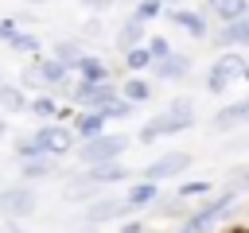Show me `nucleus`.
I'll use <instances>...</instances> for the list:
<instances>
[{
    "instance_id": "nucleus-1",
    "label": "nucleus",
    "mask_w": 249,
    "mask_h": 233,
    "mask_svg": "<svg viewBox=\"0 0 249 233\" xmlns=\"http://www.w3.org/2000/svg\"><path fill=\"white\" fill-rule=\"evenodd\" d=\"M121 151H128V136L124 132H105V136L82 140L74 155H78L82 167H101V163H121Z\"/></svg>"
},
{
    "instance_id": "nucleus-2",
    "label": "nucleus",
    "mask_w": 249,
    "mask_h": 233,
    "mask_svg": "<svg viewBox=\"0 0 249 233\" xmlns=\"http://www.w3.org/2000/svg\"><path fill=\"white\" fill-rule=\"evenodd\" d=\"M35 136H39V144L47 148L51 159H62V155H74V151H78V132H74L70 124H62V120H47V124H39Z\"/></svg>"
},
{
    "instance_id": "nucleus-3",
    "label": "nucleus",
    "mask_w": 249,
    "mask_h": 233,
    "mask_svg": "<svg viewBox=\"0 0 249 233\" xmlns=\"http://www.w3.org/2000/svg\"><path fill=\"white\" fill-rule=\"evenodd\" d=\"M121 97V82H74V93H70V105L78 109H105L109 101Z\"/></svg>"
},
{
    "instance_id": "nucleus-4",
    "label": "nucleus",
    "mask_w": 249,
    "mask_h": 233,
    "mask_svg": "<svg viewBox=\"0 0 249 233\" xmlns=\"http://www.w3.org/2000/svg\"><path fill=\"white\" fill-rule=\"evenodd\" d=\"M187 167H191V151H163L140 171V179L144 183H167V179H179Z\"/></svg>"
},
{
    "instance_id": "nucleus-5",
    "label": "nucleus",
    "mask_w": 249,
    "mask_h": 233,
    "mask_svg": "<svg viewBox=\"0 0 249 233\" xmlns=\"http://www.w3.org/2000/svg\"><path fill=\"white\" fill-rule=\"evenodd\" d=\"M132 210H128V202L121 198V194H101V198H93V202H86V225L93 229V225H105V221H124Z\"/></svg>"
},
{
    "instance_id": "nucleus-6",
    "label": "nucleus",
    "mask_w": 249,
    "mask_h": 233,
    "mask_svg": "<svg viewBox=\"0 0 249 233\" xmlns=\"http://www.w3.org/2000/svg\"><path fill=\"white\" fill-rule=\"evenodd\" d=\"M35 210H39V194L31 186L16 183V186H4L0 190V214L4 217H31Z\"/></svg>"
},
{
    "instance_id": "nucleus-7",
    "label": "nucleus",
    "mask_w": 249,
    "mask_h": 233,
    "mask_svg": "<svg viewBox=\"0 0 249 233\" xmlns=\"http://www.w3.org/2000/svg\"><path fill=\"white\" fill-rule=\"evenodd\" d=\"M218 50H249V16L233 19V23H222V27H210V39Z\"/></svg>"
},
{
    "instance_id": "nucleus-8",
    "label": "nucleus",
    "mask_w": 249,
    "mask_h": 233,
    "mask_svg": "<svg viewBox=\"0 0 249 233\" xmlns=\"http://www.w3.org/2000/svg\"><path fill=\"white\" fill-rule=\"evenodd\" d=\"M179 31H187L191 39H198V43H206L210 39V19H206V12H191V8H167L163 12Z\"/></svg>"
},
{
    "instance_id": "nucleus-9",
    "label": "nucleus",
    "mask_w": 249,
    "mask_h": 233,
    "mask_svg": "<svg viewBox=\"0 0 249 233\" xmlns=\"http://www.w3.org/2000/svg\"><path fill=\"white\" fill-rule=\"evenodd\" d=\"M156 82H187V74H191V54H183V50H171L167 58H160V62H152V70H148Z\"/></svg>"
},
{
    "instance_id": "nucleus-10",
    "label": "nucleus",
    "mask_w": 249,
    "mask_h": 233,
    "mask_svg": "<svg viewBox=\"0 0 249 233\" xmlns=\"http://www.w3.org/2000/svg\"><path fill=\"white\" fill-rule=\"evenodd\" d=\"M105 124H109V116H105L101 109H78V116L70 120V128L78 132V144H82V140H93V136H105V132H109Z\"/></svg>"
},
{
    "instance_id": "nucleus-11",
    "label": "nucleus",
    "mask_w": 249,
    "mask_h": 233,
    "mask_svg": "<svg viewBox=\"0 0 249 233\" xmlns=\"http://www.w3.org/2000/svg\"><path fill=\"white\" fill-rule=\"evenodd\" d=\"M113 43H117V50H121V54H124V50H132V47H144V43H148V23H144V19H136V16H128V19L117 27Z\"/></svg>"
},
{
    "instance_id": "nucleus-12",
    "label": "nucleus",
    "mask_w": 249,
    "mask_h": 233,
    "mask_svg": "<svg viewBox=\"0 0 249 233\" xmlns=\"http://www.w3.org/2000/svg\"><path fill=\"white\" fill-rule=\"evenodd\" d=\"M179 132H187V124H179V120L163 109V113H156V116L140 128V144H152V140H160V136H179Z\"/></svg>"
},
{
    "instance_id": "nucleus-13",
    "label": "nucleus",
    "mask_w": 249,
    "mask_h": 233,
    "mask_svg": "<svg viewBox=\"0 0 249 233\" xmlns=\"http://www.w3.org/2000/svg\"><path fill=\"white\" fill-rule=\"evenodd\" d=\"M202 12H206V19L233 23V19L249 16V0H202Z\"/></svg>"
},
{
    "instance_id": "nucleus-14",
    "label": "nucleus",
    "mask_w": 249,
    "mask_h": 233,
    "mask_svg": "<svg viewBox=\"0 0 249 233\" xmlns=\"http://www.w3.org/2000/svg\"><path fill=\"white\" fill-rule=\"evenodd\" d=\"M237 124H249V109L245 101H233V105H222L210 120V132H233Z\"/></svg>"
},
{
    "instance_id": "nucleus-15",
    "label": "nucleus",
    "mask_w": 249,
    "mask_h": 233,
    "mask_svg": "<svg viewBox=\"0 0 249 233\" xmlns=\"http://www.w3.org/2000/svg\"><path fill=\"white\" fill-rule=\"evenodd\" d=\"M124 202H128V210L136 214V210H152L156 202H160V183H132L128 190H124Z\"/></svg>"
},
{
    "instance_id": "nucleus-16",
    "label": "nucleus",
    "mask_w": 249,
    "mask_h": 233,
    "mask_svg": "<svg viewBox=\"0 0 249 233\" xmlns=\"http://www.w3.org/2000/svg\"><path fill=\"white\" fill-rule=\"evenodd\" d=\"M152 93H156V85H152L148 78H140V74H128V78L121 82V97H124L128 105H148Z\"/></svg>"
},
{
    "instance_id": "nucleus-17",
    "label": "nucleus",
    "mask_w": 249,
    "mask_h": 233,
    "mask_svg": "<svg viewBox=\"0 0 249 233\" xmlns=\"http://www.w3.org/2000/svg\"><path fill=\"white\" fill-rule=\"evenodd\" d=\"M54 175H58V159H51V155L19 163V179L23 183H39V179H54Z\"/></svg>"
},
{
    "instance_id": "nucleus-18",
    "label": "nucleus",
    "mask_w": 249,
    "mask_h": 233,
    "mask_svg": "<svg viewBox=\"0 0 249 233\" xmlns=\"http://www.w3.org/2000/svg\"><path fill=\"white\" fill-rule=\"evenodd\" d=\"M62 194H66V202H93V198H101V194H105V186L89 183V179H86V171H82V175H74V179H70V186H66Z\"/></svg>"
},
{
    "instance_id": "nucleus-19",
    "label": "nucleus",
    "mask_w": 249,
    "mask_h": 233,
    "mask_svg": "<svg viewBox=\"0 0 249 233\" xmlns=\"http://www.w3.org/2000/svg\"><path fill=\"white\" fill-rule=\"evenodd\" d=\"M82 54H86L82 39H58V43H51V58L62 62V66H70V70H78V58Z\"/></svg>"
},
{
    "instance_id": "nucleus-20",
    "label": "nucleus",
    "mask_w": 249,
    "mask_h": 233,
    "mask_svg": "<svg viewBox=\"0 0 249 233\" xmlns=\"http://www.w3.org/2000/svg\"><path fill=\"white\" fill-rule=\"evenodd\" d=\"M214 66H218V70H222L230 82H237V78H245V70H249V58H245L241 50H218Z\"/></svg>"
},
{
    "instance_id": "nucleus-21",
    "label": "nucleus",
    "mask_w": 249,
    "mask_h": 233,
    "mask_svg": "<svg viewBox=\"0 0 249 233\" xmlns=\"http://www.w3.org/2000/svg\"><path fill=\"white\" fill-rule=\"evenodd\" d=\"M74 74H78V82H109V66L97 54H89V50L78 58V70Z\"/></svg>"
},
{
    "instance_id": "nucleus-22",
    "label": "nucleus",
    "mask_w": 249,
    "mask_h": 233,
    "mask_svg": "<svg viewBox=\"0 0 249 233\" xmlns=\"http://www.w3.org/2000/svg\"><path fill=\"white\" fill-rule=\"evenodd\" d=\"M27 113H31V116H39V120H66L62 105H58L51 93H39V97H31V101H27Z\"/></svg>"
},
{
    "instance_id": "nucleus-23",
    "label": "nucleus",
    "mask_w": 249,
    "mask_h": 233,
    "mask_svg": "<svg viewBox=\"0 0 249 233\" xmlns=\"http://www.w3.org/2000/svg\"><path fill=\"white\" fill-rule=\"evenodd\" d=\"M12 151H16V163H27V159H43L47 155V148L39 144L35 132H19L16 144H12Z\"/></svg>"
},
{
    "instance_id": "nucleus-24",
    "label": "nucleus",
    "mask_w": 249,
    "mask_h": 233,
    "mask_svg": "<svg viewBox=\"0 0 249 233\" xmlns=\"http://www.w3.org/2000/svg\"><path fill=\"white\" fill-rule=\"evenodd\" d=\"M82 171H86V179L97 183V186H109V183L128 179V167H121V163H101V167H82Z\"/></svg>"
},
{
    "instance_id": "nucleus-25",
    "label": "nucleus",
    "mask_w": 249,
    "mask_h": 233,
    "mask_svg": "<svg viewBox=\"0 0 249 233\" xmlns=\"http://www.w3.org/2000/svg\"><path fill=\"white\" fill-rule=\"evenodd\" d=\"M0 113H27V93L16 82H0Z\"/></svg>"
},
{
    "instance_id": "nucleus-26",
    "label": "nucleus",
    "mask_w": 249,
    "mask_h": 233,
    "mask_svg": "<svg viewBox=\"0 0 249 233\" xmlns=\"http://www.w3.org/2000/svg\"><path fill=\"white\" fill-rule=\"evenodd\" d=\"M23 93H31V97H39V93H47V82H43V70L35 66V62H27L23 70H19V82H16Z\"/></svg>"
},
{
    "instance_id": "nucleus-27",
    "label": "nucleus",
    "mask_w": 249,
    "mask_h": 233,
    "mask_svg": "<svg viewBox=\"0 0 249 233\" xmlns=\"http://www.w3.org/2000/svg\"><path fill=\"white\" fill-rule=\"evenodd\" d=\"M152 214H160V217H179V221H183V217L191 214V206H187V198H179V194H167V198L160 194V202L152 206Z\"/></svg>"
},
{
    "instance_id": "nucleus-28",
    "label": "nucleus",
    "mask_w": 249,
    "mask_h": 233,
    "mask_svg": "<svg viewBox=\"0 0 249 233\" xmlns=\"http://www.w3.org/2000/svg\"><path fill=\"white\" fill-rule=\"evenodd\" d=\"M214 229H218V221H210L206 214L191 210V214H187V217H183V221H179L171 233H214Z\"/></svg>"
},
{
    "instance_id": "nucleus-29",
    "label": "nucleus",
    "mask_w": 249,
    "mask_h": 233,
    "mask_svg": "<svg viewBox=\"0 0 249 233\" xmlns=\"http://www.w3.org/2000/svg\"><path fill=\"white\" fill-rule=\"evenodd\" d=\"M124 70L128 74H144V70H152V54H148V47H132V50H124Z\"/></svg>"
},
{
    "instance_id": "nucleus-30",
    "label": "nucleus",
    "mask_w": 249,
    "mask_h": 233,
    "mask_svg": "<svg viewBox=\"0 0 249 233\" xmlns=\"http://www.w3.org/2000/svg\"><path fill=\"white\" fill-rule=\"evenodd\" d=\"M226 190H233L237 198L249 190V163H237V167L226 171Z\"/></svg>"
},
{
    "instance_id": "nucleus-31",
    "label": "nucleus",
    "mask_w": 249,
    "mask_h": 233,
    "mask_svg": "<svg viewBox=\"0 0 249 233\" xmlns=\"http://www.w3.org/2000/svg\"><path fill=\"white\" fill-rule=\"evenodd\" d=\"M167 113H171L179 124H187V128L195 124V101H191V97H175V101H167Z\"/></svg>"
},
{
    "instance_id": "nucleus-32",
    "label": "nucleus",
    "mask_w": 249,
    "mask_h": 233,
    "mask_svg": "<svg viewBox=\"0 0 249 233\" xmlns=\"http://www.w3.org/2000/svg\"><path fill=\"white\" fill-rule=\"evenodd\" d=\"M175 194H179V198H210V194H214V183H210V179L179 183V186H175Z\"/></svg>"
},
{
    "instance_id": "nucleus-33",
    "label": "nucleus",
    "mask_w": 249,
    "mask_h": 233,
    "mask_svg": "<svg viewBox=\"0 0 249 233\" xmlns=\"http://www.w3.org/2000/svg\"><path fill=\"white\" fill-rule=\"evenodd\" d=\"M163 12H167V4H163V0H136V12H132V16H136V19H144V23H152V19H160Z\"/></svg>"
},
{
    "instance_id": "nucleus-34",
    "label": "nucleus",
    "mask_w": 249,
    "mask_h": 233,
    "mask_svg": "<svg viewBox=\"0 0 249 233\" xmlns=\"http://www.w3.org/2000/svg\"><path fill=\"white\" fill-rule=\"evenodd\" d=\"M8 47H12V50H23V54H31V58H35L43 43H39V35H35V31H19V35H16Z\"/></svg>"
},
{
    "instance_id": "nucleus-35",
    "label": "nucleus",
    "mask_w": 249,
    "mask_h": 233,
    "mask_svg": "<svg viewBox=\"0 0 249 233\" xmlns=\"http://www.w3.org/2000/svg\"><path fill=\"white\" fill-rule=\"evenodd\" d=\"M230 85H233V82H230V78H226V74L210 62V70H206V93H226Z\"/></svg>"
},
{
    "instance_id": "nucleus-36",
    "label": "nucleus",
    "mask_w": 249,
    "mask_h": 233,
    "mask_svg": "<svg viewBox=\"0 0 249 233\" xmlns=\"http://www.w3.org/2000/svg\"><path fill=\"white\" fill-rule=\"evenodd\" d=\"M132 109H136V105H128L124 97H117V101H109V105H105L101 113H105L109 120H128V116H132Z\"/></svg>"
},
{
    "instance_id": "nucleus-37",
    "label": "nucleus",
    "mask_w": 249,
    "mask_h": 233,
    "mask_svg": "<svg viewBox=\"0 0 249 233\" xmlns=\"http://www.w3.org/2000/svg\"><path fill=\"white\" fill-rule=\"evenodd\" d=\"M144 47H148L152 62H160V58H167V54H171V43H167L163 35H148V43H144Z\"/></svg>"
},
{
    "instance_id": "nucleus-38",
    "label": "nucleus",
    "mask_w": 249,
    "mask_h": 233,
    "mask_svg": "<svg viewBox=\"0 0 249 233\" xmlns=\"http://www.w3.org/2000/svg\"><path fill=\"white\" fill-rule=\"evenodd\" d=\"M19 31H23V27H19L16 19H0V43H4V47H8V43L19 35Z\"/></svg>"
},
{
    "instance_id": "nucleus-39",
    "label": "nucleus",
    "mask_w": 249,
    "mask_h": 233,
    "mask_svg": "<svg viewBox=\"0 0 249 233\" xmlns=\"http://www.w3.org/2000/svg\"><path fill=\"white\" fill-rule=\"evenodd\" d=\"M78 4H82L86 12H93V16H101V12H109L117 0H78Z\"/></svg>"
},
{
    "instance_id": "nucleus-40",
    "label": "nucleus",
    "mask_w": 249,
    "mask_h": 233,
    "mask_svg": "<svg viewBox=\"0 0 249 233\" xmlns=\"http://www.w3.org/2000/svg\"><path fill=\"white\" fill-rule=\"evenodd\" d=\"M82 39H101V19H97V16L82 23Z\"/></svg>"
},
{
    "instance_id": "nucleus-41",
    "label": "nucleus",
    "mask_w": 249,
    "mask_h": 233,
    "mask_svg": "<svg viewBox=\"0 0 249 233\" xmlns=\"http://www.w3.org/2000/svg\"><path fill=\"white\" fill-rule=\"evenodd\" d=\"M121 233H148V225H144V221H128V217H124V221H121Z\"/></svg>"
},
{
    "instance_id": "nucleus-42",
    "label": "nucleus",
    "mask_w": 249,
    "mask_h": 233,
    "mask_svg": "<svg viewBox=\"0 0 249 233\" xmlns=\"http://www.w3.org/2000/svg\"><path fill=\"white\" fill-rule=\"evenodd\" d=\"M4 132H8V120H4V113H0V136H4Z\"/></svg>"
},
{
    "instance_id": "nucleus-43",
    "label": "nucleus",
    "mask_w": 249,
    "mask_h": 233,
    "mask_svg": "<svg viewBox=\"0 0 249 233\" xmlns=\"http://www.w3.org/2000/svg\"><path fill=\"white\" fill-rule=\"evenodd\" d=\"M4 233H23V229H19V225H8V229H4Z\"/></svg>"
},
{
    "instance_id": "nucleus-44",
    "label": "nucleus",
    "mask_w": 249,
    "mask_h": 233,
    "mask_svg": "<svg viewBox=\"0 0 249 233\" xmlns=\"http://www.w3.org/2000/svg\"><path fill=\"white\" fill-rule=\"evenodd\" d=\"M230 233H249V229H230Z\"/></svg>"
},
{
    "instance_id": "nucleus-45",
    "label": "nucleus",
    "mask_w": 249,
    "mask_h": 233,
    "mask_svg": "<svg viewBox=\"0 0 249 233\" xmlns=\"http://www.w3.org/2000/svg\"><path fill=\"white\" fill-rule=\"evenodd\" d=\"M27 4H43V0H27Z\"/></svg>"
},
{
    "instance_id": "nucleus-46",
    "label": "nucleus",
    "mask_w": 249,
    "mask_h": 233,
    "mask_svg": "<svg viewBox=\"0 0 249 233\" xmlns=\"http://www.w3.org/2000/svg\"><path fill=\"white\" fill-rule=\"evenodd\" d=\"M241 82H249V70H245V78H241Z\"/></svg>"
},
{
    "instance_id": "nucleus-47",
    "label": "nucleus",
    "mask_w": 249,
    "mask_h": 233,
    "mask_svg": "<svg viewBox=\"0 0 249 233\" xmlns=\"http://www.w3.org/2000/svg\"><path fill=\"white\" fill-rule=\"evenodd\" d=\"M0 82H4V78H0Z\"/></svg>"
},
{
    "instance_id": "nucleus-48",
    "label": "nucleus",
    "mask_w": 249,
    "mask_h": 233,
    "mask_svg": "<svg viewBox=\"0 0 249 233\" xmlns=\"http://www.w3.org/2000/svg\"><path fill=\"white\" fill-rule=\"evenodd\" d=\"M132 4H136V0H132Z\"/></svg>"
}]
</instances>
